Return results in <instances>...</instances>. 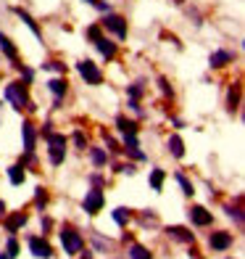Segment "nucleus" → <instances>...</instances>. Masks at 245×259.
<instances>
[{
    "mask_svg": "<svg viewBox=\"0 0 245 259\" xmlns=\"http://www.w3.org/2000/svg\"><path fill=\"white\" fill-rule=\"evenodd\" d=\"M61 243H64V251H66V254H79V251H82V246H85L82 235L74 233L72 228H66V230L61 233Z\"/></svg>",
    "mask_w": 245,
    "mask_h": 259,
    "instance_id": "f257e3e1",
    "label": "nucleus"
},
{
    "mask_svg": "<svg viewBox=\"0 0 245 259\" xmlns=\"http://www.w3.org/2000/svg\"><path fill=\"white\" fill-rule=\"evenodd\" d=\"M48 143H50V161H53V164H61V161H64L66 138H64V135H48Z\"/></svg>",
    "mask_w": 245,
    "mask_h": 259,
    "instance_id": "f03ea898",
    "label": "nucleus"
},
{
    "mask_svg": "<svg viewBox=\"0 0 245 259\" xmlns=\"http://www.w3.org/2000/svg\"><path fill=\"white\" fill-rule=\"evenodd\" d=\"M79 74L85 77V79L90 82V85H98V82L103 79V77H100V72H98V66L92 64V61H82V64H79Z\"/></svg>",
    "mask_w": 245,
    "mask_h": 259,
    "instance_id": "7ed1b4c3",
    "label": "nucleus"
},
{
    "mask_svg": "<svg viewBox=\"0 0 245 259\" xmlns=\"http://www.w3.org/2000/svg\"><path fill=\"white\" fill-rule=\"evenodd\" d=\"M100 206H103V193L100 191H90L85 196V211H87V214H95Z\"/></svg>",
    "mask_w": 245,
    "mask_h": 259,
    "instance_id": "20e7f679",
    "label": "nucleus"
},
{
    "mask_svg": "<svg viewBox=\"0 0 245 259\" xmlns=\"http://www.w3.org/2000/svg\"><path fill=\"white\" fill-rule=\"evenodd\" d=\"M6 98L16 106V109H21V106L27 103V96H24V90H21L19 85H8V90H6Z\"/></svg>",
    "mask_w": 245,
    "mask_h": 259,
    "instance_id": "39448f33",
    "label": "nucleus"
},
{
    "mask_svg": "<svg viewBox=\"0 0 245 259\" xmlns=\"http://www.w3.org/2000/svg\"><path fill=\"white\" fill-rule=\"evenodd\" d=\"M29 249H32V254L34 256H42V259H48L53 251H50V246L45 243V241H40V238H29Z\"/></svg>",
    "mask_w": 245,
    "mask_h": 259,
    "instance_id": "423d86ee",
    "label": "nucleus"
},
{
    "mask_svg": "<svg viewBox=\"0 0 245 259\" xmlns=\"http://www.w3.org/2000/svg\"><path fill=\"white\" fill-rule=\"evenodd\" d=\"M208 243H211V249H227L232 243V235L229 233H214L211 238H208Z\"/></svg>",
    "mask_w": 245,
    "mask_h": 259,
    "instance_id": "0eeeda50",
    "label": "nucleus"
},
{
    "mask_svg": "<svg viewBox=\"0 0 245 259\" xmlns=\"http://www.w3.org/2000/svg\"><path fill=\"white\" fill-rule=\"evenodd\" d=\"M106 27L113 29L116 34H119V37H127V24H124L121 16H108V19H106Z\"/></svg>",
    "mask_w": 245,
    "mask_h": 259,
    "instance_id": "6e6552de",
    "label": "nucleus"
},
{
    "mask_svg": "<svg viewBox=\"0 0 245 259\" xmlns=\"http://www.w3.org/2000/svg\"><path fill=\"white\" fill-rule=\"evenodd\" d=\"M190 217H193L195 225H211V211H206L203 206H195L190 211Z\"/></svg>",
    "mask_w": 245,
    "mask_h": 259,
    "instance_id": "1a4fd4ad",
    "label": "nucleus"
},
{
    "mask_svg": "<svg viewBox=\"0 0 245 259\" xmlns=\"http://www.w3.org/2000/svg\"><path fill=\"white\" fill-rule=\"evenodd\" d=\"M229 61H232V53H229V51H219V53L211 56V66H224V64H229Z\"/></svg>",
    "mask_w": 245,
    "mask_h": 259,
    "instance_id": "9d476101",
    "label": "nucleus"
},
{
    "mask_svg": "<svg viewBox=\"0 0 245 259\" xmlns=\"http://www.w3.org/2000/svg\"><path fill=\"white\" fill-rule=\"evenodd\" d=\"M24 222H27V214H21V211H19V214H14V217H11V220L6 222V228H8L11 233H16L21 225H24Z\"/></svg>",
    "mask_w": 245,
    "mask_h": 259,
    "instance_id": "9b49d317",
    "label": "nucleus"
},
{
    "mask_svg": "<svg viewBox=\"0 0 245 259\" xmlns=\"http://www.w3.org/2000/svg\"><path fill=\"white\" fill-rule=\"evenodd\" d=\"M98 48H100V53L106 56V58H111V56L116 53V45H113L111 40H106V37H100V40H98Z\"/></svg>",
    "mask_w": 245,
    "mask_h": 259,
    "instance_id": "f8f14e48",
    "label": "nucleus"
},
{
    "mask_svg": "<svg viewBox=\"0 0 245 259\" xmlns=\"http://www.w3.org/2000/svg\"><path fill=\"white\" fill-rule=\"evenodd\" d=\"M169 235L177 241H193V233H188L185 228H169Z\"/></svg>",
    "mask_w": 245,
    "mask_h": 259,
    "instance_id": "ddd939ff",
    "label": "nucleus"
},
{
    "mask_svg": "<svg viewBox=\"0 0 245 259\" xmlns=\"http://www.w3.org/2000/svg\"><path fill=\"white\" fill-rule=\"evenodd\" d=\"M0 48H3V53H6L8 58H16V48L11 45V40L6 37V34H0Z\"/></svg>",
    "mask_w": 245,
    "mask_h": 259,
    "instance_id": "4468645a",
    "label": "nucleus"
},
{
    "mask_svg": "<svg viewBox=\"0 0 245 259\" xmlns=\"http://www.w3.org/2000/svg\"><path fill=\"white\" fill-rule=\"evenodd\" d=\"M8 178H11V183H14V185H21V183H24V169H21V167H11L8 169Z\"/></svg>",
    "mask_w": 245,
    "mask_h": 259,
    "instance_id": "2eb2a0df",
    "label": "nucleus"
},
{
    "mask_svg": "<svg viewBox=\"0 0 245 259\" xmlns=\"http://www.w3.org/2000/svg\"><path fill=\"white\" fill-rule=\"evenodd\" d=\"M130 259H150V254H148V249H143V246H132L130 249Z\"/></svg>",
    "mask_w": 245,
    "mask_h": 259,
    "instance_id": "dca6fc26",
    "label": "nucleus"
},
{
    "mask_svg": "<svg viewBox=\"0 0 245 259\" xmlns=\"http://www.w3.org/2000/svg\"><path fill=\"white\" fill-rule=\"evenodd\" d=\"M169 148H171V154H174V156H182V154H185V146H182V140H179L177 135L169 140Z\"/></svg>",
    "mask_w": 245,
    "mask_h": 259,
    "instance_id": "f3484780",
    "label": "nucleus"
},
{
    "mask_svg": "<svg viewBox=\"0 0 245 259\" xmlns=\"http://www.w3.org/2000/svg\"><path fill=\"white\" fill-rule=\"evenodd\" d=\"M24 146H27V151L34 148V130H32V124H24Z\"/></svg>",
    "mask_w": 245,
    "mask_h": 259,
    "instance_id": "a211bd4d",
    "label": "nucleus"
},
{
    "mask_svg": "<svg viewBox=\"0 0 245 259\" xmlns=\"http://www.w3.org/2000/svg\"><path fill=\"white\" fill-rule=\"evenodd\" d=\"M119 130H121V133H127V135H135L137 124H135V122H130V119H124V116H121V119H119Z\"/></svg>",
    "mask_w": 245,
    "mask_h": 259,
    "instance_id": "6ab92c4d",
    "label": "nucleus"
},
{
    "mask_svg": "<svg viewBox=\"0 0 245 259\" xmlns=\"http://www.w3.org/2000/svg\"><path fill=\"white\" fill-rule=\"evenodd\" d=\"M19 16H21V21H27V27H29V29H32L34 34H40V29H37V24H34V19H32L29 14H27V11H21V8H19Z\"/></svg>",
    "mask_w": 245,
    "mask_h": 259,
    "instance_id": "aec40b11",
    "label": "nucleus"
},
{
    "mask_svg": "<svg viewBox=\"0 0 245 259\" xmlns=\"http://www.w3.org/2000/svg\"><path fill=\"white\" fill-rule=\"evenodd\" d=\"M150 185H153L156 191H161V185H163V172L161 169H156L153 175H150Z\"/></svg>",
    "mask_w": 245,
    "mask_h": 259,
    "instance_id": "412c9836",
    "label": "nucleus"
},
{
    "mask_svg": "<svg viewBox=\"0 0 245 259\" xmlns=\"http://www.w3.org/2000/svg\"><path fill=\"white\" fill-rule=\"evenodd\" d=\"M50 90L55 93V96H64V93H66V82H61V79H53V82H50Z\"/></svg>",
    "mask_w": 245,
    "mask_h": 259,
    "instance_id": "4be33fe9",
    "label": "nucleus"
},
{
    "mask_svg": "<svg viewBox=\"0 0 245 259\" xmlns=\"http://www.w3.org/2000/svg\"><path fill=\"white\" fill-rule=\"evenodd\" d=\"M113 220L119 222V225H124V222L130 220V211H127V209H116V211H113Z\"/></svg>",
    "mask_w": 245,
    "mask_h": 259,
    "instance_id": "5701e85b",
    "label": "nucleus"
},
{
    "mask_svg": "<svg viewBox=\"0 0 245 259\" xmlns=\"http://www.w3.org/2000/svg\"><path fill=\"white\" fill-rule=\"evenodd\" d=\"M177 180H179V185L185 188V193H188V196H190V193H193V185L188 183V178H185V175H177Z\"/></svg>",
    "mask_w": 245,
    "mask_h": 259,
    "instance_id": "b1692460",
    "label": "nucleus"
},
{
    "mask_svg": "<svg viewBox=\"0 0 245 259\" xmlns=\"http://www.w3.org/2000/svg\"><path fill=\"white\" fill-rule=\"evenodd\" d=\"M92 161H95V164H106V154H103V151H92Z\"/></svg>",
    "mask_w": 245,
    "mask_h": 259,
    "instance_id": "393cba45",
    "label": "nucleus"
},
{
    "mask_svg": "<svg viewBox=\"0 0 245 259\" xmlns=\"http://www.w3.org/2000/svg\"><path fill=\"white\" fill-rule=\"evenodd\" d=\"M16 254H19V243L11 238V241H8V256H16Z\"/></svg>",
    "mask_w": 245,
    "mask_h": 259,
    "instance_id": "a878e982",
    "label": "nucleus"
},
{
    "mask_svg": "<svg viewBox=\"0 0 245 259\" xmlns=\"http://www.w3.org/2000/svg\"><path fill=\"white\" fill-rule=\"evenodd\" d=\"M87 37L98 42V40H100V29H98V27H90V29H87Z\"/></svg>",
    "mask_w": 245,
    "mask_h": 259,
    "instance_id": "bb28decb",
    "label": "nucleus"
},
{
    "mask_svg": "<svg viewBox=\"0 0 245 259\" xmlns=\"http://www.w3.org/2000/svg\"><path fill=\"white\" fill-rule=\"evenodd\" d=\"M45 201H48V196H45L42 191H37V206H45Z\"/></svg>",
    "mask_w": 245,
    "mask_h": 259,
    "instance_id": "cd10ccee",
    "label": "nucleus"
},
{
    "mask_svg": "<svg viewBox=\"0 0 245 259\" xmlns=\"http://www.w3.org/2000/svg\"><path fill=\"white\" fill-rule=\"evenodd\" d=\"M74 143H77V146H85V135L77 133V135H74Z\"/></svg>",
    "mask_w": 245,
    "mask_h": 259,
    "instance_id": "c85d7f7f",
    "label": "nucleus"
},
{
    "mask_svg": "<svg viewBox=\"0 0 245 259\" xmlns=\"http://www.w3.org/2000/svg\"><path fill=\"white\" fill-rule=\"evenodd\" d=\"M3 211H6V204H3V201H0V214H3Z\"/></svg>",
    "mask_w": 245,
    "mask_h": 259,
    "instance_id": "c756f323",
    "label": "nucleus"
},
{
    "mask_svg": "<svg viewBox=\"0 0 245 259\" xmlns=\"http://www.w3.org/2000/svg\"><path fill=\"white\" fill-rule=\"evenodd\" d=\"M0 259H11V256H8V254H0Z\"/></svg>",
    "mask_w": 245,
    "mask_h": 259,
    "instance_id": "7c9ffc66",
    "label": "nucleus"
},
{
    "mask_svg": "<svg viewBox=\"0 0 245 259\" xmlns=\"http://www.w3.org/2000/svg\"><path fill=\"white\" fill-rule=\"evenodd\" d=\"M87 3H98V0H87Z\"/></svg>",
    "mask_w": 245,
    "mask_h": 259,
    "instance_id": "2f4dec72",
    "label": "nucleus"
}]
</instances>
